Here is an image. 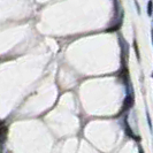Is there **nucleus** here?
Listing matches in <instances>:
<instances>
[{
    "label": "nucleus",
    "instance_id": "obj_1",
    "mask_svg": "<svg viewBox=\"0 0 153 153\" xmlns=\"http://www.w3.org/2000/svg\"><path fill=\"white\" fill-rule=\"evenodd\" d=\"M132 105H134V96H132V94H129V96L126 98L124 102H123L122 111H127V109H129V108H131Z\"/></svg>",
    "mask_w": 153,
    "mask_h": 153
},
{
    "label": "nucleus",
    "instance_id": "obj_2",
    "mask_svg": "<svg viewBox=\"0 0 153 153\" xmlns=\"http://www.w3.org/2000/svg\"><path fill=\"white\" fill-rule=\"evenodd\" d=\"M6 132H7V128H6L5 126H2V127H1V139H2V140L6 137Z\"/></svg>",
    "mask_w": 153,
    "mask_h": 153
},
{
    "label": "nucleus",
    "instance_id": "obj_4",
    "mask_svg": "<svg viewBox=\"0 0 153 153\" xmlns=\"http://www.w3.org/2000/svg\"><path fill=\"white\" fill-rule=\"evenodd\" d=\"M140 153H143V152H142V151H140Z\"/></svg>",
    "mask_w": 153,
    "mask_h": 153
},
{
    "label": "nucleus",
    "instance_id": "obj_3",
    "mask_svg": "<svg viewBox=\"0 0 153 153\" xmlns=\"http://www.w3.org/2000/svg\"><path fill=\"white\" fill-rule=\"evenodd\" d=\"M152 6H153V2H152V1H149V7H147L149 15H152Z\"/></svg>",
    "mask_w": 153,
    "mask_h": 153
}]
</instances>
